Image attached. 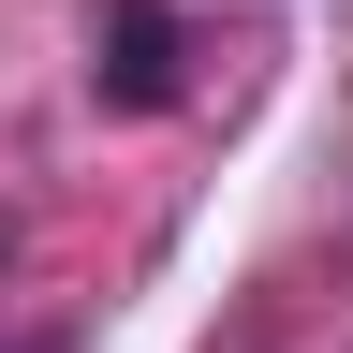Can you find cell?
Masks as SVG:
<instances>
[{
    "label": "cell",
    "instance_id": "1",
    "mask_svg": "<svg viewBox=\"0 0 353 353\" xmlns=\"http://www.w3.org/2000/svg\"><path fill=\"white\" fill-rule=\"evenodd\" d=\"M88 88H103V103H176V15H162V0H103Z\"/></svg>",
    "mask_w": 353,
    "mask_h": 353
}]
</instances>
